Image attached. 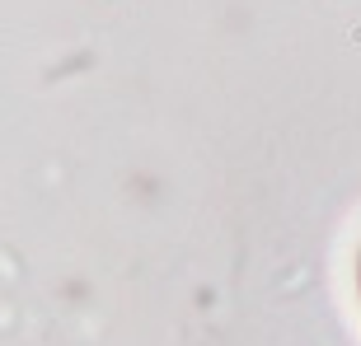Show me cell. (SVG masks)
Segmentation results:
<instances>
[{"label":"cell","instance_id":"obj_1","mask_svg":"<svg viewBox=\"0 0 361 346\" xmlns=\"http://www.w3.org/2000/svg\"><path fill=\"white\" fill-rule=\"evenodd\" d=\"M357 290H361V253H357Z\"/></svg>","mask_w":361,"mask_h":346}]
</instances>
